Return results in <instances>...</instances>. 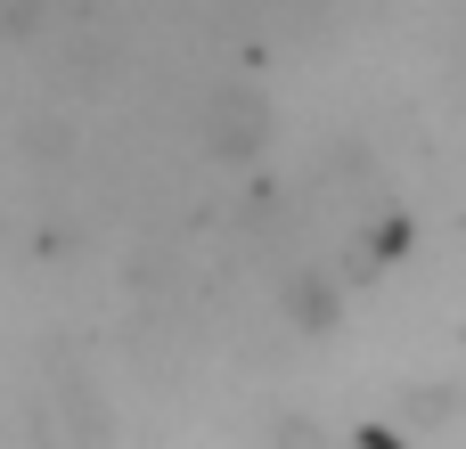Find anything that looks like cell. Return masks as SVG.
I'll list each match as a JSON object with an SVG mask.
<instances>
[{"label": "cell", "instance_id": "cell-1", "mask_svg": "<svg viewBox=\"0 0 466 449\" xmlns=\"http://www.w3.org/2000/svg\"><path fill=\"white\" fill-rule=\"evenodd\" d=\"M205 123H213V147H229V155H246V147L262 139V123H270V115H262V98H254V90H238V82H229V90H213V106H205Z\"/></svg>", "mask_w": 466, "mask_h": 449}, {"label": "cell", "instance_id": "cell-2", "mask_svg": "<svg viewBox=\"0 0 466 449\" xmlns=\"http://www.w3.org/2000/svg\"><path fill=\"white\" fill-rule=\"evenodd\" d=\"M287 303H295V319H303V327H336V286H328V278H295V294H287Z\"/></svg>", "mask_w": 466, "mask_h": 449}]
</instances>
